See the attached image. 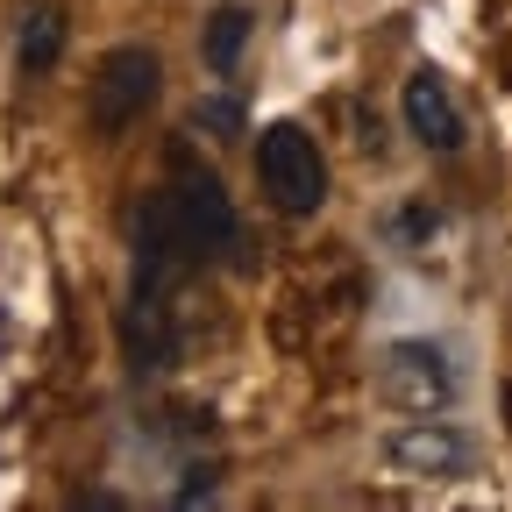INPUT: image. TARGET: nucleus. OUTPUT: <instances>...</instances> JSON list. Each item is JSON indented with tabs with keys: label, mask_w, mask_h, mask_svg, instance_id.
I'll use <instances>...</instances> for the list:
<instances>
[{
	"label": "nucleus",
	"mask_w": 512,
	"mask_h": 512,
	"mask_svg": "<svg viewBox=\"0 0 512 512\" xmlns=\"http://www.w3.org/2000/svg\"><path fill=\"white\" fill-rule=\"evenodd\" d=\"M164 207H171V228H178V242H185V256H192V264H228V256L242 249L235 200H228V185H221L207 164L178 157V171H171V192H164Z\"/></svg>",
	"instance_id": "obj_1"
},
{
	"label": "nucleus",
	"mask_w": 512,
	"mask_h": 512,
	"mask_svg": "<svg viewBox=\"0 0 512 512\" xmlns=\"http://www.w3.org/2000/svg\"><path fill=\"white\" fill-rule=\"evenodd\" d=\"M256 185H264V200L278 214L306 221L328 200V157H320V143L299 121H271L264 136H256Z\"/></svg>",
	"instance_id": "obj_2"
},
{
	"label": "nucleus",
	"mask_w": 512,
	"mask_h": 512,
	"mask_svg": "<svg viewBox=\"0 0 512 512\" xmlns=\"http://www.w3.org/2000/svg\"><path fill=\"white\" fill-rule=\"evenodd\" d=\"M377 399L399 420L448 413L456 406V363H448V349L441 342H392L384 363H377Z\"/></svg>",
	"instance_id": "obj_3"
},
{
	"label": "nucleus",
	"mask_w": 512,
	"mask_h": 512,
	"mask_svg": "<svg viewBox=\"0 0 512 512\" xmlns=\"http://www.w3.org/2000/svg\"><path fill=\"white\" fill-rule=\"evenodd\" d=\"M384 463H392L399 477H413V484H456V477L477 470V441L456 420L420 413V420H406V427L384 434Z\"/></svg>",
	"instance_id": "obj_4"
},
{
	"label": "nucleus",
	"mask_w": 512,
	"mask_h": 512,
	"mask_svg": "<svg viewBox=\"0 0 512 512\" xmlns=\"http://www.w3.org/2000/svg\"><path fill=\"white\" fill-rule=\"evenodd\" d=\"M157 79H164L157 50H143V43L107 50L100 72H93V128H100V136H121V128L157 100Z\"/></svg>",
	"instance_id": "obj_5"
},
{
	"label": "nucleus",
	"mask_w": 512,
	"mask_h": 512,
	"mask_svg": "<svg viewBox=\"0 0 512 512\" xmlns=\"http://www.w3.org/2000/svg\"><path fill=\"white\" fill-rule=\"evenodd\" d=\"M399 107H406V128H413L427 150H441V157H448V150H463V107L448 100L441 72H413Z\"/></svg>",
	"instance_id": "obj_6"
},
{
	"label": "nucleus",
	"mask_w": 512,
	"mask_h": 512,
	"mask_svg": "<svg viewBox=\"0 0 512 512\" xmlns=\"http://www.w3.org/2000/svg\"><path fill=\"white\" fill-rule=\"evenodd\" d=\"M57 50H64V15L57 8H29V22H22V72L43 79L57 64Z\"/></svg>",
	"instance_id": "obj_7"
},
{
	"label": "nucleus",
	"mask_w": 512,
	"mask_h": 512,
	"mask_svg": "<svg viewBox=\"0 0 512 512\" xmlns=\"http://www.w3.org/2000/svg\"><path fill=\"white\" fill-rule=\"evenodd\" d=\"M242 43H249V8H214L207 15V36H200V50H207V64L214 72H235V57H242Z\"/></svg>",
	"instance_id": "obj_8"
},
{
	"label": "nucleus",
	"mask_w": 512,
	"mask_h": 512,
	"mask_svg": "<svg viewBox=\"0 0 512 512\" xmlns=\"http://www.w3.org/2000/svg\"><path fill=\"white\" fill-rule=\"evenodd\" d=\"M200 121H207V128H235V121H242V107H235V100H207V107H200Z\"/></svg>",
	"instance_id": "obj_9"
},
{
	"label": "nucleus",
	"mask_w": 512,
	"mask_h": 512,
	"mask_svg": "<svg viewBox=\"0 0 512 512\" xmlns=\"http://www.w3.org/2000/svg\"><path fill=\"white\" fill-rule=\"evenodd\" d=\"M207 491H214V470H192V484H185V491H178V505H200V498H207Z\"/></svg>",
	"instance_id": "obj_10"
}]
</instances>
